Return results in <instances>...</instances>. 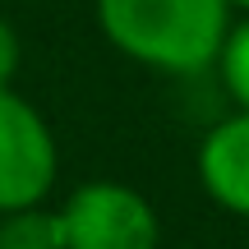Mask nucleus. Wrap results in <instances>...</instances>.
<instances>
[{"instance_id": "f257e3e1", "label": "nucleus", "mask_w": 249, "mask_h": 249, "mask_svg": "<svg viewBox=\"0 0 249 249\" xmlns=\"http://www.w3.org/2000/svg\"><path fill=\"white\" fill-rule=\"evenodd\" d=\"M97 23L129 60L198 74L226 42L231 0H97Z\"/></svg>"}, {"instance_id": "f03ea898", "label": "nucleus", "mask_w": 249, "mask_h": 249, "mask_svg": "<svg viewBox=\"0 0 249 249\" xmlns=\"http://www.w3.org/2000/svg\"><path fill=\"white\" fill-rule=\"evenodd\" d=\"M65 249H157V213L129 185L92 180L60 208Z\"/></svg>"}, {"instance_id": "7ed1b4c3", "label": "nucleus", "mask_w": 249, "mask_h": 249, "mask_svg": "<svg viewBox=\"0 0 249 249\" xmlns=\"http://www.w3.org/2000/svg\"><path fill=\"white\" fill-rule=\"evenodd\" d=\"M55 185V139L46 120L0 88V213H18L46 198Z\"/></svg>"}, {"instance_id": "20e7f679", "label": "nucleus", "mask_w": 249, "mask_h": 249, "mask_svg": "<svg viewBox=\"0 0 249 249\" xmlns=\"http://www.w3.org/2000/svg\"><path fill=\"white\" fill-rule=\"evenodd\" d=\"M198 176L203 189L226 213L249 217V111L222 120L198 148Z\"/></svg>"}, {"instance_id": "39448f33", "label": "nucleus", "mask_w": 249, "mask_h": 249, "mask_svg": "<svg viewBox=\"0 0 249 249\" xmlns=\"http://www.w3.org/2000/svg\"><path fill=\"white\" fill-rule=\"evenodd\" d=\"M0 249H65V222L46 208L0 213Z\"/></svg>"}, {"instance_id": "423d86ee", "label": "nucleus", "mask_w": 249, "mask_h": 249, "mask_svg": "<svg viewBox=\"0 0 249 249\" xmlns=\"http://www.w3.org/2000/svg\"><path fill=\"white\" fill-rule=\"evenodd\" d=\"M217 60H222L226 92L240 102V111H249V18L235 23V28H226V42H222V51H217Z\"/></svg>"}, {"instance_id": "0eeeda50", "label": "nucleus", "mask_w": 249, "mask_h": 249, "mask_svg": "<svg viewBox=\"0 0 249 249\" xmlns=\"http://www.w3.org/2000/svg\"><path fill=\"white\" fill-rule=\"evenodd\" d=\"M14 70H18V33L0 18V88H9Z\"/></svg>"}, {"instance_id": "6e6552de", "label": "nucleus", "mask_w": 249, "mask_h": 249, "mask_svg": "<svg viewBox=\"0 0 249 249\" xmlns=\"http://www.w3.org/2000/svg\"><path fill=\"white\" fill-rule=\"evenodd\" d=\"M231 5H245V9H249V0H231Z\"/></svg>"}]
</instances>
